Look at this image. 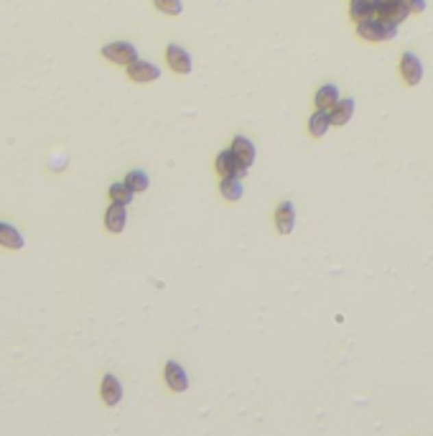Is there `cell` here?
Returning a JSON list of instances; mask_svg holds the SVG:
<instances>
[{
    "instance_id": "obj_1",
    "label": "cell",
    "mask_w": 433,
    "mask_h": 436,
    "mask_svg": "<svg viewBox=\"0 0 433 436\" xmlns=\"http://www.w3.org/2000/svg\"><path fill=\"white\" fill-rule=\"evenodd\" d=\"M357 36L364 38V41H375V44H378V41H393L397 36V26L395 23H385V21H380V18L375 16L357 23Z\"/></svg>"
},
{
    "instance_id": "obj_2",
    "label": "cell",
    "mask_w": 433,
    "mask_h": 436,
    "mask_svg": "<svg viewBox=\"0 0 433 436\" xmlns=\"http://www.w3.org/2000/svg\"><path fill=\"white\" fill-rule=\"evenodd\" d=\"M102 56L108 62L123 64V67H130L133 62H138V49L127 41H115V44L102 46Z\"/></svg>"
},
{
    "instance_id": "obj_3",
    "label": "cell",
    "mask_w": 433,
    "mask_h": 436,
    "mask_svg": "<svg viewBox=\"0 0 433 436\" xmlns=\"http://www.w3.org/2000/svg\"><path fill=\"white\" fill-rule=\"evenodd\" d=\"M408 16H410V10H408V5L403 3V0H380V5H378L380 21L400 26Z\"/></svg>"
},
{
    "instance_id": "obj_4",
    "label": "cell",
    "mask_w": 433,
    "mask_h": 436,
    "mask_svg": "<svg viewBox=\"0 0 433 436\" xmlns=\"http://www.w3.org/2000/svg\"><path fill=\"white\" fill-rule=\"evenodd\" d=\"M400 74H403L406 84H410V87L421 84V80H423V62H421L415 54L406 51L403 59H400Z\"/></svg>"
},
{
    "instance_id": "obj_5",
    "label": "cell",
    "mask_w": 433,
    "mask_h": 436,
    "mask_svg": "<svg viewBox=\"0 0 433 436\" xmlns=\"http://www.w3.org/2000/svg\"><path fill=\"white\" fill-rule=\"evenodd\" d=\"M214 166H216V171H219V176H222V179H225V176L245 179V176H247V171H250V169H245V166H240V163H237L235 153L230 151V148L216 156Z\"/></svg>"
},
{
    "instance_id": "obj_6",
    "label": "cell",
    "mask_w": 433,
    "mask_h": 436,
    "mask_svg": "<svg viewBox=\"0 0 433 436\" xmlns=\"http://www.w3.org/2000/svg\"><path fill=\"white\" fill-rule=\"evenodd\" d=\"M166 62H169V67H171L176 74H189V71L194 69V67H191V54L176 44L166 46Z\"/></svg>"
},
{
    "instance_id": "obj_7",
    "label": "cell",
    "mask_w": 433,
    "mask_h": 436,
    "mask_svg": "<svg viewBox=\"0 0 433 436\" xmlns=\"http://www.w3.org/2000/svg\"><path fill=\"white\" fill-rule=\"evenodd\" d=\"M230 151L235 153V159L240 166H245V169H250L255 163V156H258V151H255V143L250 141V138H245V135H237L235 141H232V148Z\"/></svg>"
},
{
    "instance_id": "obj_8",
    "label": "cell",
    "mask_w": 433,
    "mask_h": 436,
    "mask_svg": "<svg viewBox=\"0 0 433 436\" xmlns=\"http://www.w3.org/2000/svg\"><path fill=\"white\" fill-rule=\"evenodd\" d=\"M127 77H130L133 82H140V84H145V82H156V80H158V77H161V69H158L156 64L138 59V62H133L130 67H127Z\"/></svg>"
},
{
    "instance_id": "obj_9",
    "label": "cell",
    "mask_w": 433,
    "mask_h": 436,
    "mask_svg": "<svg viewBox=\"0 0 433 436\" xmlns=\"http://www.w3.org/2000/svg\"><path fill=\"white\" fill-rule=\"evenodd\" d=\"M275 227H278L280 235H290L293 227H296V207L290 202H280L278 209H275Z\"/></svg>"
},
{
    "instance_id": "obj_10",
    "label": "cell",
    "mask_w": 433,
    "mask_h": 436,
    "mask_svg": "<svg viewBox=\"0 0 433 436\" xmlns=\"http://www.w3.org/2000/svg\"><path fill=\"white\" fill-rule=\"evenodd\" d=\"M166 383L173 393H184L189 388V375L179 363H166Z\"/></svg>"
},
{
    "instance_id": "obj_11",
    "label": "cell",
    "mask_w": 433,
    "mask_h": 436,
    "mask_svg": "<svg viewBox=\"0 0 433 436\" xmlns=\"http://www.w3.org/2000/svg\"><path fill=\"white\" fill-rule=\"evenodd\" d=\"M125 222H127V209L125 205H118V202H112L110 205V209L105 212V227H108L110 232H123L125 230Z\"/></svg>"
},
{
    "instance_id": "obj_12",
    "label": "cell",
    "mask_w": 433,
    "mask_h": 436,
    "mask_svg": "<svg viewBox=\"0 0 433 436\" xmlns=\"http://www.w3.org/2000/svg\"><path fill=\"white\" fill-rule=\"evenodd\" d=\"M99 393H102V401L108 403V406H118V403L123 401V385H120V380L115 375H105V378H102Z\"/></svg>"
},
{
    "instance_id": "obj_13",
    "label": "cell",
    "mask_w": 433,
    "mask_h": 436,
    "mask_svg": "<svg viewBox=\"0 0 433 436\" xmlns=\"http://www.w3.org/2000/svg\"><path fill=\"white\" fill-rule=\"evenodd\" d=\"M378 5L380 0H352L349 3V16L360 23V21H367V18L378 16Z\"/></svg>"
},
{
    "instance_id": "obj_14",
    "label": "cell",
    "mask_w": 433,
    "mask_h": 436,
    "mask_svg": "<svg viewBox=\"0 0 433 436\" xmlns=\"http://www.w3.org/2000/svg\"><path fill=\"white\" fill-rule=\"evenodd\" d=\"M332 115H329V110H316L314 115L308 117V133L314 135V138H321V135L329 133V128H332Z\"/></svg>"
},
{
    "instance_id": "obj_15",
    "label": "cell",
    "mask_w": 433,
    "mask_h": 436,
    "mask_svg": "<svg viewBox=\"0 0 433 436\" xmlns=\"http://www.w3.org/2000/svg\"><path fill=\"white\" fill-rule=\"evenodd\" d=\"M354 100L352 97H344V100H339L332 110H329V115H332V123L334 125H347L349 120H352V115H354Z\"/></svg>"
},
{
    "instance_id": "obj_16",
    "label": "cell",
    "mask_w": 433,
    "mask_h": 436,
    "mask_svg": "<svg viewBox=\"0 0 433 436\" xmlns=\"http://www.w3.org/2000/svg\"><path fill=\"white\" fill-rule=\"evenodd\" d=\"M339 100H342V97H339V87H336V84H324V87L316 92L314 102H316V107H319V110H332V107H334Z\"/></svg>"
},
{
    "instance_id": "obj_17",
    "label": "cell",
    "mask_w": 433,
    "mask_h": 436,
    "mask_svg": "<svg viewBox=\"0 0 433 436\" xmlns=\"http://www.w3.org/2000/svg\"><path fill=\"white\" fill-rule=\"evenodd\" d=\"M0 245H5L10 250H21L23 248V235L13 225L0 222Z\"/></svg>"
},
{
    "instance_id": "obj_18",
    "label": "cell",
    "mask_w": 433,
    "mask_h": 436,
    "mask_svg": "<svg viewBox=\"0 0 433 436\" xmlns=\"http://www.w3.org/2000/svg\"><path fill=\"white\" fill-rule=\"evenodd\" d=\"M222 196H225L227 202H237V199H243V179L237 176H225L222 179Z\"/></svg>"
},
{
    "instance_id": "obj_19",
    "label": "cell",
    "mask_w": 433,
    "mask_h": 436,
    "mask_svg": "<svg viewBox=\"0 0 433 436\" xmlns=\"http://www.w3.org/2000/svg\"><path fill=\"white\" fill-rule=\"evenodd\" d=\"M125 184L133 192H145V189L151 187V179H148V174L145 171H140V169H133V171H127V176H125Z\"/></svg>"
},
{
    "instance_id": "obj_20",
    "label": "cell",
    "mask_w": 433,
    "mask_h": 436,
    "mask_svg": "<svg viewBox=\"0 0 433 436\" xmlns=\"http://www.w3.org/2000/svg\"><path fill=\"white\" fill-rule=\"evenodd\" d=\"M133 196H136V192L127 187L125 181H120V184H112V187H110V199H112V202H118V205L127 207L130 202H133Z\"/></svg>"
},
{
    "instance_id": "obj_21",
    "label": "cell",
    "mask_w": 433,
    "mask_h": 436,
    "mask_svg": "<svg viewBox=\"0 0 433 436\" xmlns=\"http://www.w3.org/2000/svg\"><path fill=\"white\" fill-rule=\"evenodd\" d=\"M156 8L161 10V13H166V16H179L181 10H184V5H181V0H153Z\"/></svg>"
},
{
    "instance_id": "obj_22",
    "label": "cell",
    "mask_w": 433,
    "mask_h": 436,
    "mask_svg": "<svg viewBox=\"0 0 433 436\" xmlns=\"http://www.w3.org/2000/svg\"><path fill=\"white\" fill-rule=\"evenodd\" d=\"M403 3L408 5L410 13H423L425 10V0H403Z\"/></svg>"
}]
</instances>
